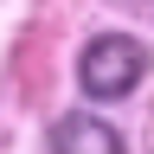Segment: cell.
<instances>
[{
    "label": "cell",
    "mask_w": 154,
    "mask_h": 154,
    "mask_svg": "<svg viewBox=\"0 0 154 154\" xmlns=\"http://www.w3.org/2000/svg\"><path fill=\"white\" fill-rule=\"evenodd\" d=\"M141 71H148V51L135 45V38H122V32L90 38L84 58H77V84H84L90 96H128L135 84H141Z\"/></svg>",
    "instance_id": "cell-1"
},
{
    "label": "cell",
    "mask_w": 154,
    "mask_h": 154,
    "mask_svg": "<svg viewBox=\"0 0 154 154\" xmlns=\"http://www.w3.org/2000/svg\"><path fill=\"white\" fill-rule=\"evenodd\" d=\"M51 154H128V148H122V135H116L103 116L71 109V116H58V128H51Z\"/></svg>",
    "instance_id": "cell-2"
}]
</instances>
